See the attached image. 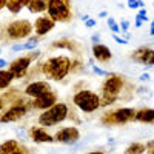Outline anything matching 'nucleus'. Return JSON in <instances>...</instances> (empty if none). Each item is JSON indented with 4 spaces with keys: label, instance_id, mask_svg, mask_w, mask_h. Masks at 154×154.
<instances>
[{
    "label": "nucleus",
    "instance_id": "f257e3e1",
    "mask_svg": "<svg viewBox=\"0 0 154 154\" xmlns=\"http://www.w3.org/2000/svg\"><path fill=\"white\" fill-rule=\"evenodd\" d=\"M125 88H126L125 75L109 74L102 85V93H100L102 106L112 105L114 102H117L119 97H122V91H125Z\"/></svg>",
    "mask_w": 154,
    "mask_h": 154
},
{
    "label": "nucleus",
    "instance_id": "f03ea898",
    "mask_svg": "<svg viewBox=\"0 0 154 154\" xmlns=\"http://www.w3.org/2000/svg\"><path fill=\"white\" fill-rule=\"evenodd\" d=\"M71 65H72V60L69 57L57 56V57H51V59L45 60L40 65V69H42V72L48 77V79L63 80L69 74Z\"/></svg>",
    "mask_w": 154,
    "mask_h": 154
},
{
    "label": "nucleus",
    "instance_id": "7ed1b4c3",
    "mask_svg": "<svg viewBox=\"0 0 154 154\" xmlns=\"http://www.w3.org/2000/svg\"><path fill=\"white\" fill-rule=\"evenodd\" d=\"M69 116V108L66 103L57 102L54 106H51L49 109L42 111V114L37 117V122L40 126H54L62 123L63 120H66Z\"/></svg>",
    "mask_w": 154,
    "mask_h": 154
},
{
    "label": "nucleus",
    "instance_id": "20e7f679",
    "mask_svg": "<svg viewBox=\"0 0 154 154\" xmlns=\"http://www.w3.org/2000/svg\"><path fill=\"white\" fill-rule=\"evenodd\" d=\"M72 103L83 112H94L102 106L100 96L89 89H80L72 97Z\"/></svg>",
    "mask_w": 154,
    "mask_h": 154
},
{
    "label": "nucleus",
    "instance_id": "39448f33",
    "mask_svg": "<svg viewBox=\"0 0 154 154\" xmlns=\"http://www.w3.org/2000/svg\"><path fill=\"white\" fill-rule=\"evenodd\" d=\"M137 109L134 108H117L114 111L102 114L100 117V123L105 126H111V125H125L128 122L134 120Z\"/></svg>",
    "mask_w": 154,
    "mask_h": 154
},
{
    "label": "nucleus",
    "instance_id": "423d86ee",
    "mask_svg": "<svg viewBox=\"0 0 154 154\" xmlns=\"http://www.w3.org/2000/svg\"><path fill=\"white\" fill-rule=\"evenodd\" d=\"M46 12L56 23H66L72 19L71 0H51Z\"/></svg>",
    "mask_w": 154,
    "mask_h": 154
},
{
    "label": "nucleus",
    "instance_id": "0eeeda50",
    "mask_svg": "<svg viewBox=\"0 0 154 154\" xmlns=\"http://www.w3.org/2000/svg\"><path fill=\"white\" fill-rule=\"evenodd\" d=\"M34 26L29 20H14L6 25V28L3 29V35L8 37L9 40H22V38H26L31 32H32Z\"/></svg>",
    "mask_w": 154,
    "mask_h": 154
},
{
    "label": "nucleus",
    "instance_id": "6e6552de",
    "mask_svg": "<svg viewBox=\"0 0 154 154\" xmlns=\"http://www.w3.org/2000/svg\"><path fill=\"white\" fill-rule=\"evenodd\" d=\"M38 56H40V53H38V51H34V53H29L28 56H22V57L16 59L9 65V71L14 74L16 79H22V77L26 75V72H28V69L31 66L32 60H35Z\"/></svg>",
    "mask_w": 154,
    "mask_h": 154
},
{
    "label": "nucleus",
    "instance_id": "1a4fd4ad",
    "mask_svg": "<svg viewBox=\"0 0 154 154\" xmlns=\"http://www.w3.org/2000/svg\"><path fill=\"white\" fill-rule=\"evenodd\" d=\"M29 105L26 103V102H23V100H17L14 102L6 111H3L2 114V123H9V122H17L20 120L23 116H26L28 111H29Z\"/></svg>",
    "mask_w": 154,
    "mask_h": 154
},
{
    "label": "nucleus",
    "instance_id": "9d476101",
    "mask_svg": "<svg viewBox=\"0 0 154 154\" xmlns=\"http://www.w3.org/2000/svg\"><path fill=\"white\" fill-rule=\"evenodd\" d=\"M54 139L59 143L71 145V143H75L77 140L80 139V131L77 130L75 126H65V128H62V130H59L54 134Z\"/></svg>",
    "mask_w": 154,
    "mask_h": 154
},
{
    "label": "nucleus",
    "instance_id": "9b49d317",
    "mask_svg": "<svg viewBox=\"0 0 154 154\" xmlns=\"http://www.w3.org/2000/svg\"><path fill=\"white\" fill-rule=\"evenodd\" d=\"M57 103V94L54 91H49L40 97H35L31 100V103H29V108L31 109H49L51 106H54Z\"/></svg>",
    "mask_w": 154,
    "mask_h": 154
},
{
    "label": "nucleus",
    "instance_id": "f8f14e48",
    "mask_svg": "<svg viewBox=\"0 0 154 154\" xmlns=\"http://www.w3.org/2000/svg\"><path fill=\"white\" fill-rule=\"evenodd\" d=\"M28 137L34 143H53V142H56L54 136L46 133V130L43 126H31L28 131Z\"/></svg>",
    "mask_w": 154,
    "mask_h": 154
},
{
    "label": "nucleus",
    "instance_id": "ddd939ff",
    "mask_svg": "<svg viewBox=\"0 0 154 154\" xmlns=\"http://www.w3.org/2000/svg\"><path fill=\"white\" fill-rule=\"evenodd\" d=\"M51 91V85L46 82V80H37V82H31L26 88H25V94L31 99H35V97H40L46 93Z\"/></svg>",
    "mask_w": 154,
    "mask_h": 154
},
{
    "label": "nucleus",
    "instance_id": "4468645a",
    "mask_svg": "<svg viewBox=\"0 0 154 154\" xmlns=\"http://www.w3.org/2000/svg\"><path fill=\"white\" fill-rule=\"evenodd\" d=\"M131 59L140 65H148V66H154V51L151 48L142 46L136 49L134 53L131 54Z\"/></svg>",
    "mask_w": 154,
    "mask_h": 154
},
{
    "label": "nucleus",
    "instance_id": "2eb2a0df",
    "mask_svg": "<svg viewBox=\"0 0 154 154\" xmlns=\"http://www.w3.org/2000/svg\"><path fill=\"white\" fill-rule=\"evenodd\" d=\"M56 22L51 19L49 16H42V17H37L35 22H34V32L37 37H42V35H46L51 29L54 28Z\"/></svg>",
    "mask_w": 154,
    "mask_h": 154
},
{
    "label": "nucleus",
    "instance_id": "dca6fc26",
    "mask_svg": "<svg viewBox=\"0 0 154 154\" xmlns=\"http://www.w3.org/2000/svg\"><path fill=\"white\" fill-rule=\"evenodd\" d=\"M93 56L97 62L100 63H108L112 57L111 49L106 45H102V43H94L93 45Z\"/></svg>",
    "mask_w": 154,
    "mask_h": 154
},
{
    "label": "nucleus",
    "instance_id": "f3484780",
    "mask_svg": "<svg viewBox=\"0 0 154 154\" xmlns=\"http://www.w3.org/2000/svg\"><path fill=\"white\" fill-rule=\"evenodd\" d=\"M134 120L136 122H142V123H154V108L137 109Z\"/></svg>",
    "mask_w": 154,
    "mask_h": 154
},
{
    "label": "nucleus",
    "instance_id": "a211bd4d",
    "mask_svg": "<svg viewBox=\"0 0 154 154\" xmlns=\"http://www.w3.org/2000/svg\"><path fill=\"white\" fill-rule=\"evenodd\" d=\"M51 0H31V3L28 5V9L31 14H38V12H45L48 11Z\"/></svg>",
    "mask_w": 154,
    "mask_h": 154
},
{
    "label": "nucleus",
    "instance_id": "6ab92c4d",
    "mask_svg": "<svg viewBox=\"0 0 154 154\" xmlns=\"http://www.w3.org/2000/svg\"><path fill=\"white\" fill-rule=\"evenodd\" d=\"M51 48H65L68 51H75L79 49V43L75 40H71V38H62V40H57V42H53L51 43Z\"/></svg>",
    "mask_w": 154,
    "mask_h": 154
},
{
    "label": "nucleus",
    "instance_id": "aec40b11",
    "mask_svg": "<svg viewBox=\"0 0 154 154\" xmlns=\"http://www.w3.org/2000/svg\"><path fill=\"white\" fill-rule=\"evenodd\" d=\"M31 3V0H8V5L6 8L9 9V12H12V14H19V12Z\"/></svg>",
    "mask_w": 154,
    "mask_h": 154
},
{
    "label": "nucleus",
    "instance_id": "412c9836",
    "mask_svg": "<svg viewBox=\"0 0 154 154\" xmlns=\"http://www.w3.org/2000/svg\"><path fill=\"white\" fill-rule=\"evenodd\" d=\"M20 142L19 140H6V142L2 143V146H0V154H12L17 148H19Z\"/></svg>",
    "mask_w": 154,
    "mask_h": 154
},
{
    "label": "nucleus",
    "instance_id": "4be33fe9",
    "mask_svg": "<svg viewBox=\"0 0 154 154\" xmlns=\"http://www.w3.org/2000/svg\"><path fill=\"white\" fill-rule=\"evenodd\" d=\"M14 79H16L14 74H12L9 69H8V71H6V69H2V72H0V88L6 89Z\"/></svg>",
    "mask_w": 154,
    "mask_h": 154
},
{
    "label": "nucleus",
    "instance_id": "5701e85b",
    "mask_svg": "<svg viewBox=\"0 0 154 154\" xmlns=\"http://www.w3.org/2000/svg\"><path fill=\"white\" fill-rule=\"evenodd\" d=\"M38 45V37H31L28 42H25V43H19V45H14L12 46V49L14 51H25V49H34L35 46Z\"/></svg>",
    "mask_w": 154,
    "mask_h": 154
},
{
    "label": "nucleus",
    "instance_id": "b1692460",
    "mask_svg": "<svg viewBox=\"0 0 154 154\" xmlns=\"http://www.w3.org/2000/svg\"><path fill=\"white\" fill-rule=\"evenodd\" d=\"M146 151V145L140 143V142H134L131 145H128V148L125 149L123 154H143Z\"/></svg>",
    "mask_w": 154,
    "mask_h": 154
},
{
    "label": "nucleus",
    "instance_id": "393cba45",
    "mask_svg": "<svg viewBox=\"0 0 154 154\" xmlns=\"http://www.w3.org/2000/svg\"><path fill=\"white\" fill-rule=\"evenodd\" d=\"M106 23H108V28L114 32V34H117V32H120V25H117V22H116L112 17H108V20H106Z\"/></svg>",
    "mask_w": 154,
    "mask_h": 154
},
{
    "label": "nucleus",
    "instance_id": "a878e982",
    "mask_svg": "<svg viewBox=\"0 0 154 154\" xmlns=\"http://www.w3.org/2000/svg\"><path fill=\"white\" fill-rule=\"evenodd\" d=\"M12 154H31V151H29V148L28 146H25L23 143H20L19 145V148L12 152Z\"/></svg>",
    "mask_w": 154,
    "mask_h": 154
},
{
    "label": "nucleus",
    "instance_id": "bb28decb",
    "mask_svg": "<svg viewBox=\"0 0 154 154\" xmlns=\"http://www.w3.org/2000/svg\"><path fill=\"white\" fill-rule=\"evenodd\" d=\"M136 19H140L142 22H146L148 20V16H146V9L145 8H142V9H139V12H137V16H136Z\"/></svg>",
    "mask_w": 154,
    "mask_h": 154
},
{
    "label": "nucleus",
    "instance_id": "cd10ccee",
    "mask_svg": "<svg viewBox=\"0 0 154 154\" xmlns=\"http://www.w3.org/2000/svg\"><path fill=\"white\" fill-rule=\"evenodd\" d=\"M93 71H94V72H96L97 75H109V72H108V71H103V69H100V68H99V66H96V65L93 66Z\"/></svg>",
    "mask_w": 154,
    "mask_h": 154
},
{
    "label": "nucleus",
    "instance_id": "c85d7f7f",
    "mask_svg": "<svg viewBox=\"0 0 154 154\" xmlns=\"http://www.w3.org/2000/svg\"><path fill=\"white\" fill-rule=\"evenodd\" d=\"M112 38L117 43H120V45H128V40H125V38H122L120 35H117V34H112Z\"/></svg>",
    "mask_w": 154,
    "mask_h": 154
},
{
    "label": "nucleus",
    "instance_id": "c756f323",
    "mask_svg": "<svg viewBox=\"0 0 154 154\" xmlns=\"http://www.w3.org/2000/svg\"><path fill=\"white\" fill-rule=\"evenodd\" d=\"M126 5H128V8H131V9H137L139 8V0H128Z\"/></svg>",
    "mask_w": 154,
    "mask_h": 154
},
{
    "label": "nucleus",
    "instance_id": "7c9ffc66",
    "mask_svg": "<svg viewBox=\"0 0 154 154\" xmlns=\"http://www.w3.org/2000/svg\"><path fill=\"white\" fill-rule=\"evenodd\" d=\"M120 29L122 31H128V29H130V22H128V20H122L120 22Z\"/></svg>",
    "mask_w": 154,
    "mask_h": 154
},
{
    "label": "nucleus",
    "instance_id": "2f4dec72",
    "mask_svg": "<svg viewBox=\"0 0 154 154\" xmlns=\"http://www.w3.org/2000/svg\"><path fill=\"white\" fill-rule=\"evenodd\" d=\"M85 25H86V28H93V26H96V25H97V22L94 19H89L88 22H85Z\"/></svg>",
    "mask_w": 154,
    "mask_h": 154
},
{
    "label": "nucleus",
    "instance_id": "473e14b6",
    "mask_svg": "<svg viewBox=\"0 0 154 154\" xmlns=\"http://www.w3.org/2000/svg\"><path fill=\"white\" fill-rule=\"evenodd\" d=\"M139 79L142 80V82H148V80H149V74H148V72H143V74H140Z\"/></svg>",
    "mask_w": 154,
    "mask_h": 154
},
{
    "label": "nucleus",
    "instance_id": "72a5a7b5",
    "mask_svg": "<svg viewBox=\"0 0 154 154\" xmlns=\"http://www.w3.org/2000/svg\"><path fill=\"white\" fill-rule=\"evenodd\" d=\"M146 151H149V152L154 151V140H151V142L146 143Z\"/></svg>",
    "mask_w": 154,
    "mask_h": 154
},
{
    "label": "nucleus",
    "instance_id": "f704fd0d",
    "mask_svg": "<svg viewBox=\"0 0 154 154\" xmlns=\"http://www.w3.org/2000/svg\"><path fill=\"white\" fill-rule=\"evenodd\" d=\"M8 66V62L5 60V59H2V60H0V68H2V69H5Z\"/></svg>",
    "mask_w": 154,
    "mask_h": 154
},
{
    "label": "nucleus",
    "instance_id": "c9c22d12",
    "mask_svg": "<svg viewBox=\"0 0 154 154\" xmlns=\"http://www.w3.org/2000/svg\"><path fill=\"white\" fill-rule=\"evenodd\" d=\"M99 38H100V35H99V34H93L91 40H93V43H99Z\"/></svg>",
    "mask_w": 154,
    "mask_h": 154
},
{
    "label": "nucleus",
    "instance_id": "e433bc0d",
    "mask_svg": "<svg viewBox=\"0 0 154 154\" xmlns=\"http://www.w3.org/2000/svg\"><path fill=\"white\" fill-rule=\"evenodd\" d=\"M142 23H143V22L140 20V19H136V22H134V25H136L137 28H140V26H142Z\"/></svg>",
    "mask_w": 154,
    "mask_h": 154
},
{
    "label": "nucleus",
    "instance_id": "4c0bfd02",
    "mask_svg": "<svg viewBox=\"0 0 154 154\" xmlns=\"http://www.w3.org/2000/svg\"><path fill=\"white\" fill-rule=\"evenodd\" d=\"M8 5V0H0V8H5Z\"/></svg>",
    "mask_w": 154,
    "mask_h": 154
},
{
    "label": "nucleus",
    "instance_id": "58836bf2",
    "mask_svg": "<svg viewBox=\"0 0 154 154\" xmlns=\"http://www.w3.org/2000/svg\"><path fill=\"white\" fill-rule=\"evenodd\" d=\"M149 34H151V35H154V20L151 22V29H149Z\"/></svg>",
    "mask_w": 154,
    "mask_h": 154
},
{
    "label": "nucleus",
    "instance_id": "ea45409f",
    "mask_svg": "<svg viewBox=\"0 0 154 154\" xmlns=\"http://www.w3.org/2000/svg\"><path fill=\"white\" fill-rule=\"evenodd\" d=\"M99 17H100V19H105V17H106V11H102L100 14H99Z\"/></svg>",
    "mask_w": 154,
    "mask_h": 154
},
{
    "label": "nucleus",
    "instance_id": "a19ab883",
    "mask_svg": "<svg viewBox=\"0 0 154 154\" xmlns=\"http://www.w3.org/2000/svg\"><path fill=\"white\" fill-rule=\"evenodd\" d=\"M86 154H105V151H91V152H86Z\"/></svg>",
    "mask_w": 154,
    "mask_h": 154
},
{
    "label": "nucleus",
    "instance_id": "79ce46f5",
    "mask_svg": "<svg viewBox=\"0 0 154 154\" xmlns=\"http://www.w3.org/2000/svg\"><path fill=\"white\" fill-rule=\"evenodd\" d=\"M139 8L142 9V8H145V3H143V0H139Z\"/></svg>",
    "mask_w": 154,
    "mask_h": 154
},
{
    "label": "nucleus",
    "instance_id": "37998d69",
    "mask_svg": "<svg viewBox=\"0 0 154 154\" xmlns=\"http://www.w3.org/2000/svg\"><path fill=\"white\" fill-rule=\"evenodd\" d=\"M82 20H83V22H88V20H89V16H88V14L82 16Z\"/></svg>",
    "mask_w": 154,
    "mask_h": 154
},
{
    "label": "nucleus",
    "instance_id": "c03bdc74",
    "mask_svg": "<svg viewBox=\"0 0 154 154\" xmlns=\"http://www.w3.org/2000/svg\"><path fill=\"white\" fill-rule=\"evenodd\" d=\"M149 154H154V151H152V152H149Z\"/></svg>",
    "mask_w": 154,
    "mask_h": 154
},
{
    "label": "nucleus",
    "instance_id": "a18cd8bd",
    "mask_svg": "<svg viewBox=\"0 0 154 154\" xmlns=\"http://www.w3.org/2000/svg\"><path fill=\"white\" fill-rule=\"evenodd\" d=\"M152 6H154V2H152Z\"/></svg>",
    "mask_w": 154,
    "mask_h": 154
}]
</instances>
